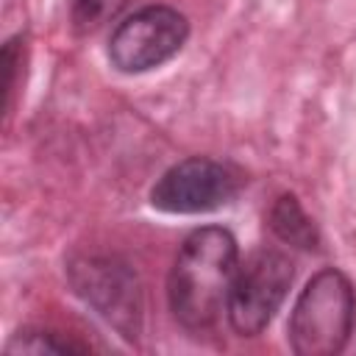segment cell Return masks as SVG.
<instances>
[{
    "label": "cell",
    "mask_w": 356,
    "mask_h": 356,
    "mask_svg": "<svg viewBox=\"0 0 356 356\" xmlns=\"http://www.w3.org/2000/svg\"><path fill=\"white\" fill-rule=\"evenodd\" d=\"M70 286L125 339L142 334V284L120 256H78L67 267Z\"/></svg>",
    "instance_id": "cell-3"
},
{
    "label": "cell",
    "mask_w": 356,
    "mask_h": 356,
    "mask_svg": "<svg viewBox=\"0 0 356 356\" xmlns=\"http://www.w3.org/2000/svg\"><path fill=\"white\" fill-rule=\"evenodd\" d=\"M239 267V248L220 225L195 228L178 248L167 275V303L186 331L211 328L228 306Z\"/></svg>",
    "instance_id": "cell-1"
},
{
    "label": "cell",
    "mask_w": 356,
    "mask_h": 356,
    "mask_svg": "<svg viewBox=\"0 0 356 356\" xmlns=\"http://www.w3.org/2000/svg\"><path fill=\"white\" fill-rule=\"evenodd\" d=\"M25 39L14 36L3 44V108L6 114H11L14 108V92H17V67L22 64V47Z\"/></svg>",
    "instance_id": "cell-10"
},
{
    "label": "cell",
    "mask_w": 356,
    "mask_h": 356,
    "mask_svg": "<svg viewBox=\"0 0 356 356\" xmlns=\"http://www.w3.org/2000/svg\"><path fill=\"white\" fill-rule=\"evenodd\" d=\"M131 0H72V28L78 33H95L111 22Z\"/></svg>",
    "instance_id": "cell-9"
},
{
    "label": "cell",
    "mask_w": 356,
    "mask_h": 356,
    "mask_svg": "<svg viewBox=\"0 0 356 356\" xmlns=\"http://www.w3.org/2000/svg\"><path fill=\"white\" fill-rule=\"evenodd\" d=\"M8 353H89V342L53 328H22L8 345Z\"/></svg>",
    "instance_id": "cell-8"
},
{
    "label": "cell",
    "mask_w": 356,
    "mask_h": 356,
    "mask_svg": "<svg viewBox=\"0 0 356 356\" xmlns=\"http://www.w3.org/2000/svg\"><path fill=\"white\" fill-rule=\"evenodd\" d=\"M189 39V19L172 6H145L128 14L108 39V58L120 72H147L178 56Z\"/></svg>",
    "instance_id": "cell-4"
},
{
    "label": "cell",
    "mask_w": 356,
    "mask_h": 356,
    "mask_svg": "<svg viewBox=\"0 0 356 356\" xmlns=\"http://www.w3.org/2000/svg\"><path fill=\"white\" fill-rule=\"evenodd\" d=\"M242 189V172L234 164L189 156L172 164L150 189V203L167 214H206L228 206Z\"/></svg>",
    "instance_id": "cell-5"
},
{
    "label": "cell",
    "mask_w": 356,
    "mask_h": 356,
    "mask_svg": "<svg viewBox=\"0 0 356 356\" xmlns=\"http://www.w3.org/2000/svg\"><path fill=\"white\" fill-rule=\"evenodd\" d=\"M270 228L273 234L300 250H314L320 245V234L317 225L312 222V217L303 211V206L298 203L295 195H281L273 209H270Z\"/></svg>",
    "instance_id": "cell-7"
},
{
    "label": "cell",
    "mask_w": 356,
    "mask_h": 356,
    "mask_svg": "<svg viewBox=\"0 0 356 356\" xmlns=\"http://www.w3.org/2000/svg\"><path fill=\"white\" fill-rule=\"evenodd\" d=\"M356 323V292L350 278L325 267L309 278L289 314V345L298 356H334L350 342Z\"/></svg>",
    "instance_id": "cell-2"
},
{
    "label": "cell",
    "mask_w": 356,
    "mask_h": 356,
    "mask_svg": "<svg viewBox=\"0 0 356 356\" xmlns=\"http://www.w3.org/2000/svg\"><path fill=\"white\" fill-rule=\"evenodd\" d=\"M292 261L281 250H256L242 267H236L228 295V323L239 337H256L281 309L292 286Z\"/></svg>",
    "instance_id": "cell-6"
}]
</instances>
